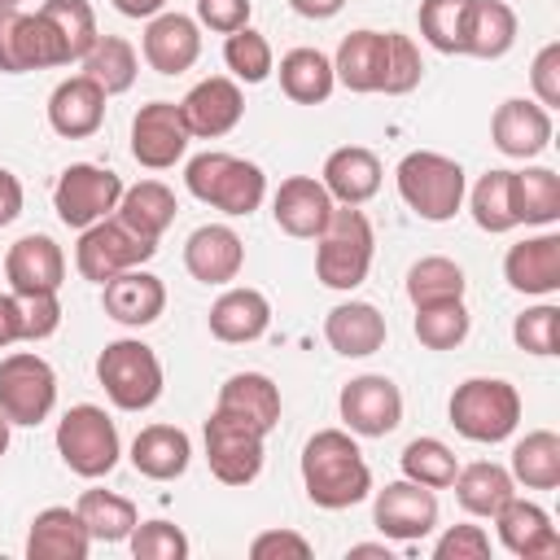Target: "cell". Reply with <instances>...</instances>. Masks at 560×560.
<instances>
[{"label":"cell","instance_id":"cell-1","mask_svg":"<svg viewBox=\"0 0 560 560\" xmlns=\"http://www.w3.org/2000/svg\"><path fill=\"white\" fill-rule=\"evenodd\" d=\"M302 486L315 508L341 512L372 494V468L346 429H319L302 446Z\"/></svg>","mask_w":560,"mask_h":560},{"label":"cell","instance_id":"cell-2","mask_svg":"<svg viewBox=\"0 0 560 560\" xmlns=\"http://www.w3.org/2000/svg\"><path fill=\"white\" fill-rule=\"evenodd\" d=\"M319 249H315V276L319 284L328 289H359L372 271V254H376V236H372V223L359 206H332L324 232L315 236Z\"/></svg>","mask_w":560,"mask_h":560},{"label":"cell","instance_id":"cell-3","mask_svg":"<svg viewBox=\"0 0 560 560\" xmlns=\"http://www.w3.org/2000/svg\"><path fill=\"white\" fill-rule=\"evenodd\" d=\"M184 184H188V192L197 201H206V206H214V210H223L232 219L254 214L262 206V197H267L262 166H254V162H245L236 153H219V149L197 153L184 166Z\"/></svg>","mask_w":560,"mask_h":560},{"label":"cell","instance_id":"cell-4","mask_svg":"<svg viewBox=\"0 0 560 560\" xmlns=\"http://www.w3.org/2000/svg\"><path fill=\"white\" fill-rule=\"evenodd\" d=\"M451 424L468 442H503L521 424V394L503 376H468L451 394Z\"/></svg>","mask_w":560,"mask_h":560},{"label":"cell","instance_id":"cell-5","mask_svg":"<svg viewBox=\"0 0 560 560\" xmlns=\"http://www.w3.org/2000/svg\"><path fill=\"white\" fill-rule=\"evenodd\" d=\"M394 179H398V197L429 223H446L464 206V184L468 179H464V166L446 153L416 149L398 162Z\"/></svg>","mask_w":560,"mask_h":560},{"label":"cell","instance_id":"cell-6","mask_svg":"<svg viewBox=\"0 0 560 560\" xmlns=\"http://www.w3.org/2000/svg\"><path fill=\"white\" fill-rule=\"evenodd\" d=\"M96 381L118 411H149L162 398V363L153 346L122 337L96 354Z\"/></svg>","mask_w":560,"mask_h":560},{"label":"cell","instance_id":"cell-7","mask_svg":"<svg viewBox=\"0 0 560 560\" xmlns=\"http://www.w3.org/2000/svg\"><path fill=\"white\" fill-rule=\"evenodd\" d=\"M57 455L66 459L70 472L96 481L105 472H114L122 442H118V424L105 416V407L96 402H79L57 420Z\"/></svg>","mask_w":560,"mask_h":560},{"label":"cell","instance_id":"cell-8","mask_svg":"<svg viewBox=\"0 0 560 560\" xmlns=\"http://www.w3.org/2000/svg\"><path fill=\"white\" fill-rule=\"evenodd\" d=\"M122 175L109 171V166H96V162H74L57 175L52 184V210L66 228L83 232L101 219H109L118 210V197H122Z\"/></svg>","mask_w":560,"mask_h":560},{"label":"cell","instance_id":"cell-9","mask_svg":"<svg viewBox=\"0 0 560 560\" xmlns=\"http://www.w3.org/2000/svg\"><path fill=\"white\" fill-rule=\"evenodd\" d=\"M153 254H158V241H149V236L131 232L118 214H109V219H101V223H92V228H83V232H79L74 267H79V276H83V280L105 284V280H109V276H118V271L144 267Z\"/></svg>","mask_w":560,"mask_h":560},{"label":"cell","instance_id":"cell-10","mask_svg":"<svg viewBox=\"0 0 560 560\" xmlns=\"http://www.w3.org/2000/svg\"><path fill=\"white\" fill-rule=\"evenodd\" d=\"M57 407V372L35 350H13L0 359V416L9 424H39Z\"/></svg>","mask_w":560,"mask_h":560},{"label":"cell","instance_id":"cell-11","mask_svg":"<svg viewBox=\"0 0 560 560\" xmlns=\"http://www.w3.org/2000/svg\"><path fill=\"white\" fill-rule=\"evenodd\" d=\"M262 442L267 433L228 411H210L206 420V464L223 486H249L262 472Z\"/></svg>","mask_w":560,"mask_h":560},{"label":"cell","instance_id":"cell-12","mask_svg":"<svg viewBox=\"0 0 560 560\" xmlns=\"http://www.w3.org/2000/svg\"><path fill=\"white\" fill-rule=\"evenodd\" d=\"M70 66L57 31L35 13L0 9V74H26V70H52Z\"/></svg>","mask_w":560,"mask_h":560},{"label":"cell","instance_id":"cell-13","mask_svg":"<svg viewBox=\"0 0 560 560\" xmlns=\"http://www.w3.org/2000/svg\"><path fill=\"white\" fill-rule=\"evenodd\" d=\"M337 411L346 420L350 433L359 438H385L402 424V394L389 376L381 372H363L354 381L341 385V398H337Z\"/></svg>","mask_w":560,"mask_h":560},{"label":"cell","instance_id":"cell-14","mask_svg":"<svg viewBox=\"0 0 560 560\" xmlns=\"http://www.w3.org/2000/svg\"><path fill=\"white\" fill-rule=\"evenodd\" d=\"M372 525L394 542H420L438 525V494L420 481H407V477L389 481L385 490H376Z\"/></svg>","mask_w":560,"mask_h":560},{"label":"cell","instance_id":"cell-15","mask_svg":"<svg viewBox=\"0 0 560 560\" xmlns=\"http://www.w3.org/2000/svg\"><path fill=\"white\" fill-rule=\"evenodd\" d=\"M188 127H184V114L175 101H149L136 109L131 118V158L149 171H166L184 158L188 149Z\"/></svg>","mask_w":560,"mask_h":560},{"label":"cell","instance_id":"cell-16","mask_svg":"<svg viewBox=\"0 0 560 560\" xmlns=\"http://www.w3.org/2000/svg\"><path fill=\"white\" fill-rule=\"evenodd\" d=\"M179 114H184L188 136L219 140V136H228V131L241 122V114H245V92H241L236 79L210 74V79H201V83L179 101Z\"/></svg>","mask_w":560,"mask_h":560},{"label":"cell","instance_id":"cell-17","mask_svg":"<svg viewBox=\"0 0 560 560\" xmlns=\"http://www.w3.org/2000/svg\"><path fill=\"white\" fill-rule=\"evenodd\" d=\"M4 280L18 298H35V293H57L66 280V254L52 236L31 232L22 241L9 245L4 254Z\"/></svg>","mask_w":560,"mask_h":560},{"label":"cell","instance_id":"cell-18","mask_svg":"<svg viewBox=\"0 0 560 560\" xmlns=\"http://www.w3.org/2000/svg\"><path fill=\"white\" fill-rule=\"evenodd\" d=\"M332 197L328 188L315 179V175H289L280 179L276 197H271V214H276V228L298 236V241H315L332 214Z\"/></svg>","mask_w":560,"mask_h":560},{"label":"cell","instance_id":"cell-19","mask_svg":"<svg viewBox=\"0 0 560 560\" xmlns=\"http://www.w3.org/2000/svg\"><path fill=\"white\" fill-rule=\"evenodd\" d=\"M140 52H144L149 70H158V74H184L201 57V26L188 13H166L162 9L158 18H149L144 39H140Z\"/></svg>","mask_w":560,"mask_h":560},{"label":"cell","instance_id":"cell-20","mask_svg":"<svg viewBox=\"0 0 560 560\" xmlns=\"http://www.w3.org/2000/svg\"><path fill=\"white\" fill-rule=\"evenodd\" d=\"M490 140L503 158H538L551 144V109H542L538 101L512 96L494 109Z\"/></svg>","mask_w":560,"mask_h":560},{"label":"cell","instance_id":"cell-21","mask_svg":"<svg viewBox=\"0 0 560 560\" xmlns=\"http://www.w3.org/2000/svg\"><path fill=\"white\" fill-rule=\"evenodd\" d=\"M101 289H105L101 293L105 315L118 319V324H127V328H144V324H153L166 311V284H162V276H153L144 267L118 271Z\"/></svg>","mask_w":560,"mask_h":560},{"label":"cell","instance_id":"cell-22","mask_svg":"<svg viewBox=\"0 0 560 560\" xmlns=\"http://www.w3.org/2000/svg\"><path fill=\"white\" fill-rule=\"evenodd\" d=\"M105 122V92L88 74H70L48 96V127L66 140H88Z\"/></svg>","mask_w":560,"mask_h":560},{"label":"cell","instance_id":"cell-23","mask_svg":"<svg viewBox=\"0 0 560 560\" xmlns=\"http://www.w3.org/2000/svg\"><path fill=\"white\" fill-rule=\"evenodd\" d=\"M184 267L201 284H228L245 267V241L228 223H206L184 241Z\"/></svg>","mask_w":560,"mask_h":560},{"label":"cell","instance_id":"cell-24","mask_svg":"<svg viewBox=\"0 0 560 560\" xmlns=\"http://www.w3.org/2000/svg\"><path fill=\"white\" fill-rule=\"evenodd\" d=\"M503 280L516 293H534V298L556 293L560 289V232L525 236L521 245H512L503 258Z\"/></svg>","mask_w":560,"mask_h":560},{"label":"cell","instance_id":"cell-25","mask_svg":"<svg viewBox=\"0 0 560 560\" xmlns=\"http://www.w3.org/2000/svg\"><path fill=\"white\" fill-rule=\"evenodd\" d=\"M494 525H499V542L521 556V560H534V556H560V534L551 525V516L529 503V499H508L499 512H494Z\"/></svg>","mask_w":560,"mask_h":560},{"label":"cell","instance_id":"cell-26","mask_svg":"<svg viewBox=\"0 0 560 560\" xmlns=\"http://www.w3.org/2000/svg\"><path fill=\"white\" fill-rule=\"evenodd\" d=\"M319 184L328 188V197L337 206H363L381 188V158L372 149H363V144H341V149H332L324 158Z\"/></svg>","mask_w":560,"mask_h":560},{"label":"cell","instance_id":"cell-27","mask_svg":"<svg viewBox=\"0 0 560 560\" xmlns=\"http://www.w3.org/2000/svg\"><path fill=\"white\" fill-rule=\"evenodd\" d=\"M214 411H228V416L254 424L258 433H271V429L280 424V389H276V381L262 376V372H232V376L219 385Z\"/></svg>","mask_w":560,"mask_h":560},{"label":"cell","instance_id":"cell-28","mask_svg":"<svg viewBox=\"0 0 560 560\" xmlns=\"http://www.w3.org/2000/svg\"><path fill=\"white\" fill-rule=\"evenodd\" d=\"M92 534L74 508H44L26 534V560H88Z\"/></svg>","mask_w":560,"mask_h":560},{"label":"cell","instance_id":"cell-29","mask_svg":"<svg viewBox=\"0 0 560 560\" xmlns=\"http://www.w3.org/2000/svg\"><path fill=\"white\" fill-rule=\"evenodd\" d=\"M271 324V302L267 293L241 284V289H223L210 306V332L228 346H245V341H258Z\"/></svg>","mask_w":560,"mask_h":560},{"label":"cell","instance_id":"cell-30","mask_svg":"<svg viewBox=\"0 0 560 560\" xmlns=\"http://www.w3.org/2000/svg\"><path fill=\"white\" fill-rule=\"evenodd\" d=\"M324 337L346 359H368L385 346V315L372 302H341L324 315Z\"/></svg>","mask_w":560,"mask_h":560},{"label":"cell","instance_id":"cell-31","mask_svg":"<svg viewBox=\"0 0 560 560\" xmlns=\"http://www.w3.org/2000/svg\"><path fill=\"white\" fill-rule=\"evenodd\" d=\"M188 459H192V442L175 424H144L136 433V442H131V464L149 481H175V477H184L188 472Z\"/></svg>","mask_w":560,"mask_h":560},{"label":"cell","instance_id":"cell-32","mask_svg":"<svg viewBox=\"0 0 560 560\" xmlns=\"http://www.w3.org/2000/svg\"><path fill=\"white\" fill-rule=\"evenodd\" d=\"M385 52H389V35L385 31H350L332 57V74L341 88L350 92H381L385 79Z\"/></svg>","mask_w":560,"mask_h":560},{"label":"cell","instance_id":"cell-33","mask_svg":"<svg viewBox=\"0 0 560 560\" xmlns=\"http://www.w3.org/2000/svg\"><path fill=\"white\" fill-rule=\"evenodd\" d=\"M516 44V13L503 0H468L464 4V39L459 52L494 61Z\"/></svg>","mask_w":560,"mask_h":560},{"label":"cell","instance_id":"cell-34","mask_svg":"<svg viewBox=\"0 0 560 560\" xmlns=\"http://www.w3.org/2000/svg\"><path fill=\"white\" fill-rule=\"evenodd\" d=\"M175 192L162 184V179H140V184H131V188H122V197H118V219L131 228V232H140V236H149V241H162V232L175 223Z\"/></svg>","mask_w":560,"mask_h":560},{"label":"cell","instance_id":"cell-35","mask_svg":"<svg viewBox=\"0 0 560 560\" xmlns=\"http://www.w3.org/2000/svg\"><path fill=\"white\" fill-rule=\"evenodd\" d=\"M280 88L298 105H324L337 88L332 57H324L319 48H289L280 57Z\"/></svg>","mask_w":560,"mask_h":560},{"label":"cell","instance_id":"cell-36","mask_svg":"<svg viewBox=\"0 0 560 560\" xmlns=\"http://www.w3.org/2000/svg\"><path fill=\"white\" fill-rule=\"evenodd\" d=\"M455 499L468 516H494L512 494H516V481L503 464H490V459H477L468 468L455 472Z\"/></svg>","mask_w":560,"mask_h":560},{"label":"cell","instance_id":"cell-37","mask_svg":"<svg viewBox=\"0 0 560 560\" xmlns=\"http://www.w3.org/2000/svg\"><path fill=\"white\" fill-rule=\"evenodd\" d=\"M512 214L516 223L551 228L560 219V175L551 166L512 171Z\"/></svg>","mask_w":560,"mask_h":560},{"label":"cell","instance_id":"cell-38","mask_svg":"<svg viewBox=\"0 0 560 560\" xmlns=\"http://www.w3.org/2000/svg\"><path fill=\"white\" fill-rule=\"evenodd\" d=\"M512 481L525 490H556L560 486V438L551 429H534L512 446Z\"/></svg>","mask_w":560,"mask_h":560},{"label":"cell","instance_id":"cell-39","mask_svg":"<svg viewBox=\"0 0 560 560\" xmlns=\"http://www.w3.org/2000/svg\"><path fill=\"white\" fill-rule=\"evenodd\" d=\"M74 512L83 516L92 542H122L140 525L136 503L122 499V494H114V490H83L79 503H74Z\"/></svg>","mask_w":560,"mask_h":560},{"label":"cell","instance_id":"cell-40","mask_svg":"<svg viewBox=\"0 0 560 560\" xmlns=\"http://www.w3.org/2000/svg\"><path fill=\"white\" fill-rule=\"evenodd\" d=\"M83 74L92 83H101L105 96H118L136 83L140 74V61H136V48L122 39V35H96V44L88 48L83 57Z\"/></svg>","mask_w":560,"mask_h":560},{"label":"cell","instance_id":"cell-41","mask_svg":"<svg viewBox=\"0 0 560 560\" xmlns=\"http://www.w3.org/2000/svg\"><path fill=\"white\" fill-rule=\"evenodd\" d=\"M464 267L442 258V254H429V258H416L411 271H407V298L411 306H433V302H451V298H464Z\"/></svg>","mask_w":560,"mask_h":560},{"label":"cell","instance_id":"cell-42","mask_svg":"<svg viewBox=\"0 0 560 560\" xmlns=\"http://www.w3.org/2000/svg\"><path fill=\"white\" fill-rule=\"evenodd\" d=\"M39 18L57 31V39H61V48H66V57L70 61H83L88 57V48L96 44V13H92V4L88 0H44L39 4Z\"/></svg>","mask_w":560,"mask_h":560},{"label":"cell","instance_id":"cell-43","mask_svg":"<svg viewBox=\"0 0 560 560\" xmlns=\"http://www.w3.org/2000/svg\"><path fill=\"white\" fill-rule=\"evenodd\" d=\"M468 210H472V223L481 232H490V236L512 232L516 228V214H512V171H486L472 184Z\"/></svg>","mask_w":560,"mask_h":560},{"label":"cell","instance_id":"cell-44","mask_svg":"<svg viewBox=\"0 0 560 560\" xmlns=\"http://www.w3.org/2000/svg\"><path fill=\"white\" fill-rule=\"evenodd\" d=\"M398 464H402V477H407V481H420V486H429V490H446V486L455 481V472H459L455 451H451L446 442H438V438H411V442L402 446Z\"/></svg>","mask_w":560,"mask_h":560},{"label":"cell","instance_id":"cell-45","mask_svg":"<svg viewBox=\"0 0 560 560\" xmlns=\"http://www.w3.org/2000/svg\"><path fill=\"white\" fill-rule=\"evenodd\" d=\"M468 306L464 298H451V302H433V306H416V337L420 346L429 350H455L464 337H468Z\"/></svg>","mask_w":560,"mask_h":560},{"label":"cell","instance_id":"cell-46","mask_svg":"<svg viewBox=\"0 0 560 560\" xmlns=\"http://www.w3.org/2000/svg\"><path fill=\"white\" fill-rule=\"evenodd\" d=\"M223 61H228L232 79H241V83H262L276 70V52H271L267 35L254 26H241L223 39Z\"/></svg>","mask_w":560,"mask_h":560},{"label":"cell","instance_id":"cell-47","mask_svg":"<svg viewBox=\"0 0 560 560\" xmlns=\"http://www.w3.org/2000/svg\"><path fill=\"white\" fill-rule=\"evenodd\" d=\"M464 4L468 0H420V35L438 52H459L464 39Z\"/></svg>","mask_w":560,"mask_h":560},{"label":"cell","instance_id":"cell-48","mask_svg":"<svg viewBox=\"0 0 560 560\" xmlns=\"http://www.w3.org/2000/svg\"><path fill=\"white\" fill-rule=\"evenodd\" d=\"M389 35V52H385V79H381V92L385 96H407L411 88H420L424 79V61H420V48L398 35V31H385Z\"/></svg>","mask_w":560,"mask_h":560},{"label":"cell","instance_id":"cell-49","mask_svg":"<svg viewBox=\"0 0 560 560\" xmlns=\"http://www.w3.org/2000/svg\"><path fill=\"white\" fill-rule=\"evenodd\" d=\"M512 341L529 354H542V359L556 354V346H560V306L542 302V306L521 311L516 324H512Z\"/></svg>","mask_w":560,"mask_h":560},{"label":"cell","instance_id":"cell-50","mask_svg":"<svg viewBox=\"0 0 560 560\" xmlns=\"http://www.w3.org/2000/svg\"><path fill=\"white\" fill-rule=\"evenodd\" d=\"M131 556L136 560H184L188 538L171 521H144V525L131 529Z\"/></svg>","mask_w":560,"mask_h":560},{"label":"cell","instance_id":"cell-51","mask_svg":"<svg viewBox=\"0 0 560 560\" xmlns=\"http://www.w3.org/2000/svg\"><path fill=\"white\" fill-rule=\"evenodd\" d=\"M490 556V534L481 525H451L433 542V560H486Z\"/></svg>","mask_w":560,"mask_h":560},{"label":"cell","instance_id":"cell-52","mask_svg":"<svg viewBox=\"0 0 560 560\" xmlns=\"http://www.w3.org/2000/svg\"><path fill=\"white\" fill-rule=\"evenodd\" d=\"M529 83H534V96L542 109H556L560 105V44H542L534 66H529Z\"/></svg>","mask_w":560,"mask_h":560},{"label":"cell","instance_id":"cell-53","mask_svg":"<svg viewBox=\"0 0 560 560\" xmlns=\"http://www.w3.org/2000/svg\"><path fill=\"white\" fill-rule=\"evenodd\" d=\"M61 324V302L57 293H35V298H22V341H44L52 337Z\"/></svg>","mask_w":560,"mask_h":560},{"label":"cell","instance_id":"cell-54","mask_svg":"<svg viewBox=\"0 0 560 560\" xmlns=\"http://www.w3.org/2000/svg\"><path fill=\"white\" fill-rule=\"evenodd\" d=\"M249 13H254L249 0H197V22L219 31V35H232V31L249 26Z\"/></svg>","mask_w":560,"mask_h":560},{"label":"cell","instance_id":"cell-55","mask_svg":"<svg viewBox=\"0 0 560 560\" xmlns=\"http://www.w3.org/2000/svg\"><path fill=\"white\" fill-rule=\"evenodd\" d=\"M249 556H254V560H280V556L306 560V556H311V542H306L302 534H293V529H262V534L249 542Z\"/></svg>","mask_w":560,"mask_h":560},{"label":"cell","instance_id":"cell-56","mask_svg":"<svg viewBox=\"0 0 560 560\" xmlns=\"http://www.w3.org/2000/svg\"><path fill=\"white\" fill-rule=\"evenodd\" d=\"M22 341V298L18 293H0V346Z\"/></svg>","mask_w":560,"mask_h":560},{"label":"cell","instance_id":"cell-57","mask_svg":"<svg viewBox=\"0 0 560 560\" xmlns=\"http://www.w3.org/2000/svg\"><path fill=\"white\" fill-rule=\"evenodd\" d=\"M22 214V184H18V175L13 171H4L0 166V228L4 223H13Z\"/></svg>","mask_w":560,"mask_h":560},{"label":"cell","instance_id":"cell-58","mask_svg":"<svg viewBox=\"0 0 560 560\" xmlns=\"http://www.w3.org/2000/svg\"><path fill=\"white\" fill-rule=\"evenodd\" d=\"M289 9L298 18H311V22H324V18H337L346 9V0H289Z\"/></svg>","mask_w":560,"mask_h":560},{"label":"cell","instance_id":"cell-59","mask_svg":"<svg viewBox=\"0 0 560 560\" xmlns=\"http://www.w3.org/2000/svg\"><path fill=\"white\" fill-rule=\"evenodd\" d=\"M122 18H158L166 9V0H109Z\"/></svg>","mask_w":560,"mask_h":560},{"label":"cell","instance_id":"cell-60","mask_svg":"<svg viewBox=\"0 0 560 560\" xmlns=\"http://www.w3.org/2000/svg\"><path fill=\"white\" fill-rule=\"evenodd\" d=\"M350 556H385L389 560V547L385 542H359V547H350Z\"/></svg>","mask_w":560,"mask_h":560},{"label":"cell","instance_id":"cell-61","mask_svg":"<svg viewBox=\"0 0 560 560\" xmlns=\"http://www.w3.org/2000/svg\"><path fill=\"white\" fill-rule=\"evenodd\" d=\"M4 451H9V420L0 416V455H4Z\"/></svg>","mask_w":560,"mask_h":560},{"label":"cell","instance_id":"cell-62","mask_svg":"<svg viewBox=\"0 0 560 560\" xmlns=\"http://www.w3.org/2000/svg\"><path fill=\"white\" fill-rule=\"evenodd\" d=\"M18 4H22V0H0V9H18Z\"/></svg>","mask_w":560,"mask_h":560}]
</instances>
